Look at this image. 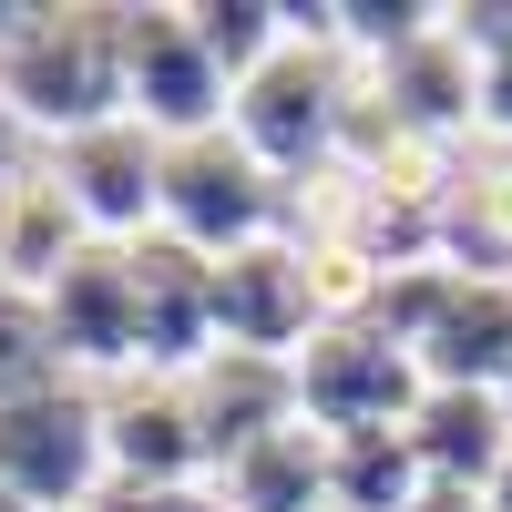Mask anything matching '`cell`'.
<instances>
[{
  "instance_id": "cell-1",
  "label": "cell",
  "mask_w": 512,
  "mask_h": 512,
  "mask_svg": "<svg viewBox=\"0 0 512 512\" xmlns=\"http://www.w3.org/2000/svg\"><path fill=\"white\" fill-rule=\"evenodd\" d=\"M287 21H297V41L256 72V82H236V103H226V134L267 164L277 185H318V175H338V123H349V52L328 41V0H287Z\"/></svg>"
},
{
  "instance_id": "cell-2",
  "label": "cell",
  "mask_w": 512,
  "mask_h": 512,
  "mask_svg": "<svg viewBox=\"0 0 512 512\" xmlns=\"http://www.w3.org/2000/svg\"><path fill=\"white\" fill-rule=\"evenodd\" d=\"M0 113L52 144L123 123V11H41L0 52Z\"/></svg>"
},
{
  "instance_id": "cell-3",
  "label": "cell",
  "mask_w": 512,
  "mask_h": 512,
  "mask_svg": "<svg viewBox=\"0 0 512 512\" xmlns=\"http://www.w3.org/2000/svg\"><path fill=\"white\" fill-rule=\"evenodd\" d=\"M379 328L410 338V359L431 390H502L512 379V277H472L431 256L379 287Z\"/></svg>"
},
{
  "instance_id": "cell-4",
  "label": "cell",
  "mask_w": 512,
  "mask_h": 512,
  "mask_svg": "<svg viewBox=\"0 0 512 512\" xmlns=\"http://www.w3.org/2000/svg\"><path fill=\"white\" fill-rule=\"evenodd\" d=\"M113 482L103 461V390H31V400H0V502L11 512H93Z\"/></svg>"
},
{
  "instance_id": "cell-5",
  "label": "cell",
  "mask_w": 512,
  "mask_h": 512,
  "mask_svg": "<svg viewBox=\"0 0 512 512\" xmlns=\"http://www.w3.org/2000/svg\"><path fill=\"white\" fill-rule=\"evenodd\" d=\"M297 369V420L308 431H400V420L420 410V359H410V338H390L379 318H359V328H318L308 349L287 359Z\"/></svg>"
},
{
  "instance_id": "cell-6",
  "label": "cell",
  "mask_w": 512,
  "mask_h": 512,
  "mask_svg": "<svg viewBox=\"0 0 512 512\" xmlns=\"http://www.w3.org/2000/svg\"><path fill=\"white\" fill-rule=\"evenodd\" d=\"M277 175L256 164L236 134H195V144H164V236L195 246V256H246L277 236Z\"/></svg>"
},
{
  "instance_id": "cell-7",
  "label": "cell",
  "mask_w": 512,
  "mask_h": 512,
  "mask_svg": "<svg viewBox=\"0 0 512 512\" xmlns=\"http://www.w3.org/2000/svg\"><path fill=\"white\" fill-rule=\"evenodd\" d=\"M226 72L205 62V41L185 11H123V113L144 123L154 144H195L226 134Z\"/></svg>"
},
{
  "instance_id": "cell-8",
  "label": "cell",
  "mask_w": 512,
  "mask_h": 512,
  "mask_svg": "<svg viewBox=\"0 0 512 512\" xmlns=\"http://www.w3.org/2000/svg\"><path fill=\"white\" fill-rule=\"evenodd\" d=\"M103 461H113V492H144V502H185L195 482H216L185 379H154V369L113 379L103 390Z\"/></svg>"
},
{
  "instance_id": "cell-9",
  "label": "cell",
  "mask_w": 512,
  "mask_h": 512,
  "mask_svg": "<svg viewBox=\"0 0 512 512\" xmlns=\"http://www.w3.org/2000/svg\"><path fill=\"white\" fill-rule=\"evenodd\" d=\"M52 349L72 379H134L144 369V297H134V256L123 246H82L41 297Z\"/></svg>"
},
{
  "instance_id": "cell-10",
  "label": "cell",
  "mask_w": 512,
  "mask_h": 512,
  "mask_svg": "<svg viewBox=\"0 0 512 512\" xmlns=\"http://www.w3.org/2000/svg\"><path fill=\"white\" fill-rule=\"evenodd\" d=\"M52 175L72 195V216L93 226V246H144L164 226V144L144 134L134 113L103 123V134H72L52 154Z\"/></svg>"
},
{
  "instance_id": "cell-11",
  "label": "cell",
  "mask_w": 512,
  "mask_h": 512,
  "mask_svg": "<svg viewBox=\"0 0 512 512\" xmlns=\"http://www.w3.org/2000/svg\"><path fill=\"white\" fill-rule=\"evenodd\" d=\"M318 338V297H308V246H246L216 267V349H246V359H297Z\"/></svg>"
},
{
  "instance_id": "cell-12",
  "label": "cell",
  "mask_w": 512,
  "mask_h": 512,
  "mask_svg": "<svg viewBox=\"0 0 512 512\" xmlns=\"http://www.w3.org/2000/svg\"><path fill=\"white\" fill-rule=\"evenodd\" d=\"M134 256V297H144V369L154 379H185L216 359V256H195L175 236H144V246H123Z\"/></svg>"
},
{
  "instance_id": "cell-13",
  "label": "cell",
  "mask_w": 512,
  "mask_h": 512,
  "mask_svg": "<svg viewBox=\"0 0 512 512\" xmlns=\"http://www.w3.org/2000/svg\"><path fill=\"white\" fill-rule=\"evenodd\" d=\"M185 400H195V431H205V461L256 451L267 431H287L297 420V369L287 359H246V349H216L205 369H185Z\"/></svg>"
},
{
  "instance_id": "cell-14",
  "label": "cell",
  "mask_w": 512,
  "mask_h": 512,
  "mask_svg": "<svg viewBox=\"0 0 512 512\" xmlns=\"http://www.w3.org/2000/svg\"><path fill=\"white\" fill-rule=\"evenodd\" d=\"M379 82V103H390L420 144H461L472 134V103H482V62H472V41L451 31V11H441V31H420L410 52H390L369 72Z\"/></svg>"
},
{
  "instance_id": "cell-15",
  "label": "cell",
  "mask_w": 512,
  "mask_h": 512,
  "mask_svg": "<svg viewBox=\"0 0 512 512\" xmlns=\"http://www.w3.org/2000/svg\"><path fill=\"white\" fill-rule=\"evenodd\" d=\"M93 246V226L72 216V195L52 164H0V287L52 297V277Z\"/></svg>"
},
{
  "instance_id": "cell-16",
  "label": "cell",
  "mask_w": 512,
  "mask_h": 512,
  "mask_svg": "<svg viewBox=\"0 0 512 512\" xmlns=\"http://www.w3.org/2000/svg\"><path fill=\"white\" fill-rule=\"evenodd\" d=\"M420 472L431 482H461V492H492L502 461H512V410L502 390H420V410L400 420Z\"/></svg>"
},
{
  "instance_id": "cell-17",
  "label": "cell",
  "mask_w": 512,
  "mask_h": 512,
  "mask_svg": "<svg viewBox=\"0 0 512 512\" xmlns=\"http://www.w3.org/2000/svg\"><path fill=\"white\" fill-rule=\"evenodd\" d=\"M216 482H226V512H328V431L287 420L256 451H236Z\"/></svg>"
},
{
  "instance_id": "cell-18",
  "label": "cell",
  "mask_w": 512,
  "mask_h": 512,
  "mask_svg": "<svg viewBox=\"0 0 512 512\" xmlns=\"http://www.w3.org/2000/svg\"><path fill=\"white\" fill-rule=\"evenodd\" d=\"M420 451L410 431H338L328 441V512H410L420 502Z\"/></svg>"
},
{
  "instance_id": "cell-19",
  "label": "cell",
  "mask_w": 512,
  "mask_h": 512,
  "mask_svg": "<svg viewBox=\"0 0 512 512\" xmlns=\"http://www.w3.org/2000/svg\"><path fill=\"white\" fill-rule=\"evenodd\" d=\"M441 256H451V267H472V277H502V267H512V154L451 185V205H441Z\"/></svg>"
},
{
  "instance_id": "cell-20",
  "label": "cell",
  "mask_w": 512,
  "mask_h": 512,
  "mask_svg": "<svg viewBox=\"0 0 512 512\" xmlns=\"http://www.w3.org/2000/svg\"><path fill=\"white\" fill-rule=\"evenodd\" d=\"M185 21H195V41H205V62L226 72V93H236V82H256V72L297 41L287 0H185Z\"/></svg>"
},
{
  "instance_id": "cell-21",
  "label": "cell",
  "mask_w": 512,
  "mask_h": 512,
  "mask_svg": "<svg viewBox=\"0 0 512 512\" xmlns=\"http://www.w3.org/2000/svg\"><path fill=\"white\" fill-rule=\"evenodd\" d=\"M62 349H52V318H41V297L0 287V400H31V390H62Z\"/></svg>"
},
{
  "instance_id": "cell-22",
  "label": "cell",
  "mask_w": 512,
  "mask_h": 512,
  "mask_svg": "<svg viewBox=\"0 0 512 512\" xmlns=\"http://www.w3.org/2000/svg\"><path fill=\"white\" fill-rule=\"evenodd\" d=\"M451 31L472 41V62H482V103H472V123L512 154V0H502V11H451Z\"/></svg>"
},
{
  "instance_id": "cell-23",
  "label": "cell",
  "mask_w": 512,
  "mask_h": 512,
  "mask_svg": "<svg viewBox=\"0 0 512 512\" xmlns=\"http://www.w3.org/2000/svg\"><path fill=\"white\" fill-rule=\"evenodd\" d=\"M410 512H492V492H461V482H420Z\"/></svg>"
},
{
  "instance_id": "cell-24",
  "label": "cell",
  "mask_w": 512,
  "mask_h": 512,
  "mask_svg": "<svg viewBox=\"0 0 512 512\" xmlns=\"http://www.w3.org/2000/svg\"><path fill=\"white\" fill-rule=\"evenodd\" d=\"M41 11H52V0H0V52H11V41H21Z\"/></svg>"
},
{
  "instance_id": "cell-25",
  "label": "cell",
  "mask_w": 512,
  "mask_h": 512,
  "mask_svg": "<svg viewBox=\"0 0 512 512\" xmlns=\"http://www.w3.org/2000/svg\"><path fill=\"white\" fill-rule=\"evenodd\" d=\"M492 512H512V461H502V482H492Z\"/></svg>"
},
{
  "instance_id": "cell-26",
  "label": "cell",
  "mask_w": 512,
  "mask_h": 512,
  "mask_svg": "<svg viewBox=\"0 0 512 512\" xmlns=\"http://www.w3.org/2000/svg\"><path fill=\"white\" fill-rule=\"evenodd\" d=\"M502 410H512V379H502Z\"/></svg>"
},
{
  "instance_id": "cell-27",
  "label": "cell",
  "mask_w": 512,
  "mask_h": 512,
  "mask_svg": "<svg viewBox=\"0 0 512 512\" xmlns=\"http://www.w3.org/2000/svg\"><path fill=\"white\" fill-rule=\"evenodd\" d=\"M0 512H11V502H0Z\"/></svg>"
}]
</instances>
